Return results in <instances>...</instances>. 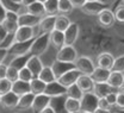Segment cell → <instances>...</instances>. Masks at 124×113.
Masks as SVG:
<instances>
[{"label": "cell", "instance_id": "obj_1", "mask_svg": "<svg viewBox=\"0 0 124 113\" xmlns=\"http://www.w3.org/2000/svg\"><path fill=\"white\" fill-rule=\"evenodd\" d=\"M50 45V38H49V33H41L39 36H37L31 44L30 48V56H41L46 51L48 47Z\"/></svg>", "mask_w": 124, "mask_h": 113}, {"label": "cell", "instance_id": "obj_2", "mask_svg": "<svg viewBox=\"0 0 124 113\" xmlns=\"http://www.w3.org/2000/svg\"><path fill=\"white\" fill-rule=\"evenodd\" d=\"M39 30L38 26L35 28H29V26H18V29L16 30L15 35V43H24V42H29L35 39L37 36H39Z\"/></svg>", "mask_w": 124, "mask_h": 113}, {"label": "cell", "instance_id": "obj_3", "mask_svg": "<svg viewBox=\"0 0 124 113\" xmlns=\"http://www.w3.org/2000/svg\"><path fill=\"white\" fill-rule=\"evenodd\" d=\"M78 58V51L74 47H69V45H64L62 47L57 54H56V58L55 61L62 62V63H69V64H74V62Z\"/></svg>", "mask_w": 124, "mask_h": 113}, {"label": "cell", "instance_id": "obj_4", "mask_svg": "<svg viewBox=\"0 0 124 113\" xmlns=\"http://www.w3.org/2000/svg\"><path fill=\"white\" fill-rule=\"evenodd\" d=\"M74 67L81 73V75L90 76L95 68V64L92 61V58L88 56H78L77 61L74 62Z\"/></svg>", "mask_w": 124, "mask_h": 113}, {"label": "cell", "instance_id": "obj_5", "mask_svg": "<svg viewBox=\"0 0 124 113\" xmlns=\"http://www.w3.org/2000/svg\"><path fill=\"white\" fill-rule=\"evenodd\" d=\"M80 75H81V73L78 70L77 68H73V69H69L68 71L63 73L61 76H59L56 79V81L61 86H63L64 88H68V87H70V86L77 83V81Z\"/></svg>", "mask_w": 124, "mask_h": 113}, {"label": "cell", "instance_id": "obj_6", "mask_svg": "<svg viewBox=\"0 0 124 113\" xmlns=\"http://www.w3.org/2000/svg\"><path fill=\"white\" fill-rule=\"evenodd\" d=\"M81 110L80 112H94L98 108V98L93 93H84L80 100Z\"/></svg>", "mask_w": 124, "mask_h": 113}, {"label": "cell", "instance_id": "obj_7", "mask_svg": "<svg viewBox=\"0 0 124 113\" xmlns=\"http://www.w3.org/2000/svg\"><path fill=\"white\" fill-rule=\"evenodd\" d=\"M7 33L10 35H15L16 30L18 29V13L12 10H7L6 11V18L1 24Z\"/></svg>", "mask_w": 124, "mask_h": 113}, {"label": "cell", "instance_id": "obj_8", "mask_svg": "<svg viewBox=\"0 0 124 113\" xmlns=\"http://www.w3.org/2000/svg\"><path fill=\"white\" fill-rule=\"evenodd\" d=\"M79 33H80V28L77 23H70V25L67 28V30L63 32L64 37V45H69V47H74L75 42L79 38Z\"/></svg>", "mask_w": 124, "mask_h": 113}, {"label": "cell", "instance_id": "obj_9", "mask_svg": "<svg viewBox=\"0 0 124 113\" xmlns=\"http://www.w3.org/2000/svg\"><path fill=\"white\" fill-rule=\"evenodd\" d=\"M97 20H98V24L100 25V26H103V28H111V26H113V24H115V14H113V12L110 10V8H106V7H104L98 14H97Z\"/></svg>", "mask_w": 124, "mask_h": 113}, {"label": "cell", "instance_id": "obj_10", "mask_svg": "<svg viewBox=\"0 0 124 113\" xmlns=\"http://www.w3.org/2000/svg\"><path fill=\"white\" fill-rule=\"evenodd\" d=\"M50 102H51V98L46 95V94L35 95L31 108H32V111L35 113H41L44 108H46L48 106H50Z\"/></svg>", "mask_w": 124, "mask_h": 113}, {"label": "cell", "instance_id": "obj_11", "mask_svg": "<svg viewBox=\"0 0 124 113\" xmlns=\"http://www.w3.org/2000/svg\"><path fill=\"white\" fill-rule=\"evenodd\" d=\"M66 92H67V88H64L63 86H61L57 81H54V82L46 85L44 94L53 99V98H60L66 95Z\"/></svg>", "mask_w": 124, "mask_h": 113}, {"label": "cell", "instance_id": "obj_12", "mask_svg": "<svg viewBox=\"0 0 124 113\" xmlns=\"http://www.w3.org/2000/svg\"><path fill=\"white\" fill-rule=\"evenodd\" d=\"M32 41H33V39H32ZM32 41L24 42V43H15L11 48L8 49V55H11V56H13V57H16V56L28 55L29 51H30Z\"/></svg>", "mask_w": 124, "mask_h": 113}, {"label": "cell", "instance_id": "obj_13", "mask_svg": "<svg viewBox=\"0 0 124 113\" xmlns=\"http://www.w3.org/2000/svg\"><path fill=\"white\" fill-rule=\"evenodd\" d=\"M19 97L16 95L15 93L11 91L4 95H0V106L6 108V110H13L17 107Z\"/></svg>", "mask_w": 124, "mask_h": 113}, {"label": "cell", "instance_id": "obj_14", "mask_svg": "<svg viewBox=\"0 0 124 113\" xmlns=\"http://www.w3.org/2000/svg\"><path fill=\"white\" fill-rule=\"evenodd\" d=\"M41 18L38 17H35L28 13V12H24V13H18V26H29V28H35L38 25Z\"/></svg>", "mask_w": 124, "mask_h": 113}, {"label": "cell", "instance_id": "obj_15", "mask_svg": "<svg viewBox=\"0 0 124 113\" xmlns=\"http://www.w3.org/2000/svg\"><path fill=\"white\" fill-rule=\"evenodd\" d=\"M25 67L31 71V74L33 75V78H37L39 75L41 70L43 69L44 64H43L41 57H38V56H30Z\"/></svg>", "mask_w": 124, "mask_h": 113}, {"label": "cell", "instance_id": "obj_16", "mask_svg": "<svg viewBox=\"0 0 124 113\" xmlns=\"http://www.w3.org/2000/svg\"><path fill=\"white\" fill-rule=\"evenodd\" d=\"M55 19H56V16H44L43 18H41L37 25L39 33H50L51 31H54Z\"/></svg>", "mask_w": 124, "mask_h": 113}, {"label": "cell", "instance_id": "obj_17", "mask_svg": "<svg viewBox=\"0 0 124 113\" xmlns=\"http://www.w3.org/2000/svg\"><path fill=\"white\" fill-rule=\"evenodd\" d=\"M113 55L110 54V52H101L98 55L97 57V61H95V67H99V68H103V69H106V70H111L112 64H113Z\"/></svg>", "mask_w": 124, "mask_h": 113}, {"label": "cell", "instance_id": "obj_18", "mask_svg": "<svg viewBox=\"0 0 124 113\" xmlns=\"http://www.w3.org/2000/svg\"><path fill=\"white\" fill-rule=\"evenodd\" d=\"M108 85L111 86L115 91L118 92V89L124 85V74L121 71H111L108 79Z\"/></svg>", "mask_w": 124, "mask_h": 113}, {"label": "cell", "instance_id": "obj_19", "mask_svg": "<svg viewBox=\"0 0 124 113\" xmlns=\"http://www.w3.org/2000/svg\"><path fill=\"white\" fill-rule=\"evenodd\" d=\"M75 85L79 87V89H80L82 93H92L94 82H93L92 79H91L90 76H87V75H80Z\"/></svg>", "mask_w": 124, "mask_h": 113}, {"label": "cell", "instance_id": "obj_20", "mask_svg": "<svg viewBox=\"0 0 124 113\" xmlns=\"http://www.w3.org/2000/svg\"><path fill=\"white\" fill-rule=\"evenodd\" d=\"M108 75H110V70L95 67L93 73L90 75V78L92 79L94 83H105V82H108Z\"/></svg>", "mask_w": 124, "mask_h": 113}, {"label": "cell", "instance_id": "obj_21", "mask_svg": "<svg viewBox=\"0 0 124 113\" xmlns=\"http://www.w3.org/2000/svg\"><path fill=\"white\" fill-rule=\"evenodd\" d=\"M112 92H116V91H115L111 86H108V82H105V83H94L93 91H92V93L98 98V99L105 98L108 94L112 93Z\"/></svg>", "mask_w": 124, "mask_h": 113}, {"label": "cell", "instance_id": "obj_22", "mask_svg": "<svg viewBox=\"0 0 124 113\" xmlns=\"http://www.w3.org/2000/svg\"><path fill=\"white\" fill-rule=\"evenodd\" d=\"M103 8L104 2H86L80 10L88 16H97Z\"/></svg>", "mask_w": 124, "mask_h": 113}, {"label": "cell", "instance_id": "obj_23", "mask_svg": "<svg viewBox=\"0 0 124 113\" xmlns=\"http://www.w3.org/2000/svg\"><path fill=\"white\" fill-rule=\"evenodd\" d=\"M16 95L20 97L26 93H30V82H25L22 80H17L12 83V89H11Z\"/></svg>", "mask_w": 124, "mask_h": 113}, {"label": "cell", "instance_id": "obj_24", "mask_svg": "<svg viewBox=\"0 0 124 113\" xmlns=\"http://www.w3.org/2000/svg\"><path fill=\"white\" fill-rule=\"evenodd\" d=\"M37 78H38L41 81H43L46 85L56 81V76H55V73H54L51 65H44L43 69L41 70V73H39V75H38Z\"/></svg>", "mask_w": 124, "mask_h": 113}, {"label": "cell", "instance_id": "obj_25", "mask_svg": "<svg viewBox=\"0 0 124 113\" xmlns=\"http://www.w3.org/2000/svg\"><path fill=\"white\" fill-rule=\"evenodd\" d=\"M49 38H50V44L56 49L57 51L64 47V37H63V32H60V31H51L49 33Z\"/></svg>", "mask_w": 124, "mask_h": 113}, {"label": "cell", "instance_id": "obj_26", "mask_svg": "<svg viewBox=\"0 0 124 113\" xmlns=\"http://www.w3.org/2000/svg\"><path fill=\"white\" fill-rule=\"evenodd\" d=\"M33 99H35V94L32 93H26L24 95H20L18 99V104H17V107L18 110H29L32 106V102H33Z\"/></svg>", "mask_w": 124, "mask_h": 113}, {"label": "cell", "instance_id": "obj_27", "mask_svg": "<svg viewBox=\"0 0 124 113\" xmlns=\"http://www.w3.org/2000/svg\"><path fill=\"white\" fill-rule=\"evenodd\" d=\"M25 12L30 13L32 16L38 17V18H43L46 16V11H44V6L42 2H38V1H35L33 4H31L30 6H28L25 8Z\"/></svg>", "mask_w": 124, "mask_h": 113}, {"label": "cell", "instance_id": "obj_28", "mask_svg": "<svg viewBox=\"0 0 124 113\" xmlns=\"http://www.w3.org/2000/svg\"><path fill=\"white\" fill-rule=\"evenodd\" d=\"M46 88V85L41 81L38 78H33L30 81V92L35 95H39V94H44Z\"/></svg>", "mask_w": 124, "mask_h": 113}, {"label": "cell", "instance_id": "obj_29", "mask_svg": "<svg viewBox=\"0 0 124 113\" xmlns=\"http://www.w3.org/2000/svg\"><path fill=\"white\" fill-rule=\"evenodd\" d=\"M63 106H64V110L67 111V113H78L81 110L80 100L72 99V98H66Z\"/></svg>", "mask_w": 124, "mask_h": 113}, {"label": "cell", "instance_id": "obj_30", "mask_svg": "<svg viewBox=\"0 0 124 113\" xmlns=\"http://www.w3.org/2000/svg\"><path fill=\"white\" fill-rule=\"evenodd\" d=\"M70 19L67 16H61V14H57L56 19H55V26H54V30L56 31H60V32H64L67 30V28L70 25Z\"/></svg>", "mask_w": 124, "mask_h": 113}, {"label": "cell", "instance_id": "obj_31", "mask_svg": "<svg viewBox=\"0 0 124 113\" xmlns=\"http://www.w3.org/2000/svg\"><path fill=\"white\" fill-rule=\"evenodd\" d=\"M51 68H53V70H54V73H55V76H56V79L59 78V76H61L63 73H66V71H68L69 69H73V68H75L74 64H69V63H62V62H57V61H55L53 65H51Z\"/></svg>", "mask_w": 124, "mask_h": 113}, {"label": "cell", "instance_id": "obj_32", "mask_svg": "<svg viewBox=\"0 0 124 113\" xmlns=\"http://www.w3.org/2000/svg\"><path fill=\"white\" fill-rule=\"evenodd\" d=\"M73 6L69 2V0H59V5H57V14L61 16H68L73 12Z\"/></svg>", "mask_w": 124, "mask_h": 113}, {"label": "cell", "instance_id": "obj_33", "mask_svg": "<svg viewBox=\"0 0 124 113\" xmlns=\"http://www.w3.org/2000/svg\"><path fill=\"white\" fill-rule=\"evenodd\" d=\"M57 5L59 0H46L43 2L46 16H57Z\"/></svg>", "mask_w": 124, "mask_h": 113}, {"label": "cell", "instance_id": "obj_34", "mask_svg": "<svg viewBox=\"0 0 124 113\" xmlns=\"http://www.w3.org/2000/svg\"><path fill=\"white\" fill-rule=\"evenodd\" d=\"M29 57H30V54L23 55V56H16V57H13V60L11 61V63L8 65H12L13 68L20 70L22 68H24V67L26 65V62H28Z\"/></svg>", "mask_w": 124, "mask_h": 113}, {"label": "cell", "instance_id": "obj_35", "mask_svg": "<svg viewBox=\"0 0 124 113\" xmlns=\"http://www.w3.org/2000/svg\"><path fill=\"white\" fill-rule=\"evenodd\" d=\"M84 95V93L79 89L77 85H73L70 87L67 88V92H66V97L67 98H72V99H77V100H81V98Z\"/></svg>", "mask_w": 124, "mask_h": 113}, {"label": "cell", "instance_id": "obj_36", "mask_svg": "<svg viewBox=\"0 0 124 113\" xmlns=\"http://www.w3.org/2000/svg\"><path fill=\"white\" fill-rule=\"evenodd\" d=\"M111 71H121L124 73V55H121L118 57H115L113 64L111 68Z\"/></svg>", "mask_w": 124, "mask_h": 113}, {"label": "cell", "instance_id": "obj_37", "mask_svg": "<svg viewBox=\"0 0 124 113\" xmlns=\"http://www.w3.org/2000/svg\"><path fill=\"white\" fill-rule=\"evenodd\" d=\"M32 79H33V75L31 74V71L26 67L22 68V69L18 71V80L25 81V82H30Z\"/></svg>", "mask_w": 124, "mask_h": 113}, {"label": "cell", "instance_id": "obj_38", "mask_svg": "<svg viewBox=\"0 0 124 113\" xmlns=\"http://www.w3.org/2000/svg\"><path fill=\"white\" fill-rule=\"evenodd\" d=\"M18 69L13 68L12 65H7V71H6V79L10 82H16L18 80Z\"/></svg>", "mask_w": 124, "mask_h": 113}, {"label": "cell", "instance_id": "obj_39", "mask_svg": "<svg viewBox=\"0 0 124 113\" xmlns=\"http://www.w3.org/2000/svg\"><path fill=\"white\" fill-rule=\"evenodd\" d=\"M11 89H12V82H10L7 79L0 80V95H4V94L11 92Z\"/></svg>", "mask_w": 124, "mask_h": 113}, {"label": "cell", "instance_id": "obj_40", "mask_svg": "<svg viewBox=\"0 0 124 113\" xmlns=\"http://www.w3.org/2000/svg\"><path fill=\"white\" fill-rule=\"evenodd\" d=\"M113 14H115V20L116 21H118L121 24H124V5L123 4H121V5H118L116 7Z\"/></svg>", "mask_w": 124, "mask_h": 113}, {"label": "cell", "instance_id": "obj_41", "mask_svg": "<svg viewBox=\"0 0 124 113\" xmlns=\"http://www.w3.org/2000/svg\"><path fill=\"white\" fill-rule=\"evenodd\" d=\"M98 108L104 110V111H111L112 107L108 104V101H106L105 98H100V99H98Z\"/></svg>", "mask_w": 124, "mask_h": 113}, {"label": "cell", "instance_id": "obj_42", "mask_svg": "<svg viewBox=\"0 0 124 113\" xmlns=\"http://www.w3.org/2000/svg\"><path fill=\"white\" fill-rule=\"evenodd\" d=\"M115 107H117L119 110H124V94L121 92H117V100H116Z\"/></svg>", "mask_w": 124, "mask_h": 113}, {"label": "cell", "instance_id": "obj_43", "mask_svg": "<svg viewBox=\"0 0 124 113\" xmlns=\"http://www.w3.org/2000/svg\"><path fill=\"white\" fill-rule=\"evenodd\" d=\"M106 101H108V104L111 106V107H115V105H116V100H117V92H112V93H110L108 94L106 97Z\"/></svg>", "mask_w": 124, "mask_h": 113}, {"label": "cell", "instance_id": "obj_44", "mask_svg": "<svg viewBox=\"0 0 124 113\" xmlns=\"http://www.w3.org/2000/svg\"><path fill=\"white\" fill-rule=\"evenodd\" d=\"M69 2L72 4L73 8H81L86 4V0H69Z\"/></svg>", "mask_w": 124, "mask_h": 113}, {"label": "cell", "instance_id": "obj_45", "mask_svg": "<svg viewBox=\"0 0 124 113\" xmlns=\"http://www.w3.org/2000/svg\"><path fill=\"white\" fill-rule=\"evenodd\" d=\"M6 11H7V8L2 4H0V24H2V21L6 18Z\"/></svg>", "mask_w": 124, "mask_h": 113}, {"label": "cell", "instance_id": "obj_46", "mask_svg": "<svg viewBox=\"0 0 124 113\" xmlns=\"http://www.w3.org/2000/svg\"><path fill=\"white\" fill-rule=\"evenodd\" d=\"M7 36H8L7 31H6V30H5V28H4V26L0 24V44H1V43H2L5 39H6V37H7Z\"/></svg>", "mask_w": 124, "mask_h": 113}, {"label": "cell", "instance_id": "obj_47", "mask_svg": "<svg viewBox=\"0 0 124 113\" xmlns=\"http://www.w3.org/2000/svg\"><path fill=\"white\" fill-rule=\"evenodd\" d=\"M6 71H7V64L1 63L0 64V80L6 79Z\"/></svg>", "mask_w": 124, "mask_h": 113}, {"label": "cell", "instance_id": "obj_48", "mask_svg": "<svg viewBox=\"0 0 124 113\" xmlns=\"http://www.w3.org/2000/svg\"><path fill=\"white\" fill-rule=\"evenodd\" d=\"M7 55H8V50L0 48V64H1V63H4V60L6 58V56H7Z\"/></svg>", "mask_w": 124, "mask_h": 113}, {"label": "cell", "instance_id": "obj_49", "mask_svg": "<svg viewBox=\"0 0 124 113\" xmlns=\"http://www.w3.org/2000/svg\"><path fill=\"white\" fill-rule=\"evenodd\" d=\"M36 0H22V2H20V6L22 7H24V8H26L28 6H30L31 4H33Z\"/></svg>", "mask_w": 124, "mask_h": 113}, {"label": "cell", "instance_id": "obj_50", "mask_svg": "<svg viewBox=\"0 0 124 113\" xmlns=\"http://www.w3.org/2000/svg\"><path fill=\"white\" fill-rule=\"evenodd\" d=\"M41 113H56V111H55V108H53L51 106H48V107L44 108Z\"/></svg>", "mask_w": 124, "mask_h": 113}, {"label": "cell", "instance_id": "obj_51", "mask_svg": "<svg viewBox=\"0 0 124 113\" xmlns=\"http://www.w3.org/2000/svg\"><path fill=\"white\" fill-rule=\"evenodd\" d=\"M93 113H111V111H104V110H100V108H97Z\"/></svg>", "mask_w": 124, "mask_h": 113}, {"label": "cell", "instance_id": "obj_52", "mask_svg": "<svg viewBox=\"0 0 124 113\" xmlns=\"http://www.w3.org/2000/svg\"><path fill=\"white\" fill-rule=\"evenodd\" d=\"M10 1L16 4V5H20V2H22V0H10Z\"/></svg>", "mask_w": 124, "mask_h": 113}, {"label": "cell", "instance_id": "obj_53", "mask_svg": "<svg viewBox=\"0 0 124 113\" xmlns=\"http://www.w3.org/2000/svg\"><path fill=\"white\" fill-rule=\"evenodd\" d=\"M86 2H104L101 0H86Z\"/></svg>", "mask_w": 124, "mask_h": 113}, {"label": "cell", "instance_id": "obj_54", "mask_svg": "<svg viewBox=\"0 0 124 113\" xmlns=\"http://www.w3.org/2000/svg\"><path fill=\"white\" fill-rule=\"evenodd\" d=\"M118 92H121V93H123V94H124V85L121 87V88H119V89H118Z\"/></svg>", "mask_w": 124, "mask_h": 113}, {"label": "cell", "instance_id": "obj_55", "mask_svg": "<svg viewBox=\"0 0 124 113\" xmlns=\"http://www.w3.org/2000/svg\"><path fill=\"white\" fill-rule=\"evenodd\" d=\"M36 1H38V2H42V4H43V2H44L46 0H36Z\"/></svg>", "mask_w": 124, "mask_h": 113}, {"label": "cell", "instance_id": "obj_56", "mask_svg": "<svg viewBox=\"0 0 124 113\" xmlns=\"http://www.w3.org/2000/svg\"><path fill=\"white\" fill-rule=\"evenodd\" d=\"M80 113H92V112H80Z\"/></svg>", "mask_w": 124, "mask_h": 113}, {"label": "cell", "instance_id": "obj_57", "mask_svg": "<svg viewBox=\"0 0 124 113\" xmlns=\"http://www.w3.org/2000/svg\"><path fill=\"white\" fill-rule=\"evenodd\" d=\"M0 4H2V1H1V0H0Z\"/></svg>", "mask_w": 124, "mask_h": 113}, {"label": "cell", "instance_id": "obj_58", "mask_svg": "<svg viewBox=\"0 0 124 113\" xmlns=\"http://www.w3.org/2000/svg\"><path fill=\"white\" fill-rule=\"evenodd\" d=\"M122 1H123V5H124V0H122Z\"/></svg>", "mask_w": 124, "mask_h": 113}, {"label": "cell", "instance_id": "obj_59", "mask_svg": "<svg viewBox=\"0 0 124 113\" xmlns=\"http://www.w3.org/2000/svg\"><path fill=\"white\" fill-rule=\"evenodd\" d=\"M78 113H80V112H78Z\"/></svg>", "mask_w": 124, "mask_h": 113}, {"label": "cell", "instance_id": "obj_60", "mask_svg": "<svg viewBox=\"0 0 124 113\" xmlns=\"http://www.w3.org/2000/svg\"><path fill=\"white\" fill-rule=\"evenodd\" d=\"M123 74H124V73H123Z\"/></svg>", "mask_w": 124, "mask_h": 113}]
</instances>
